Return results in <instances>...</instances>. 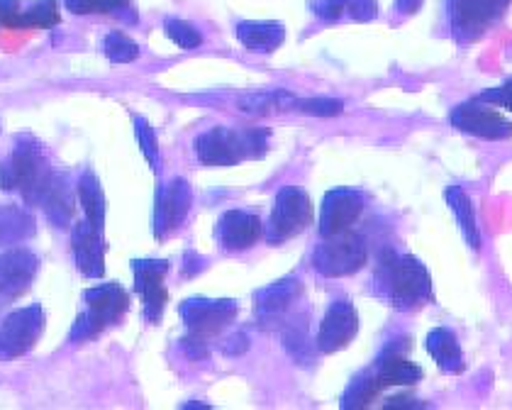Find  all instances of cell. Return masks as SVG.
<instances>
[{
	"instance_id": "obj_15",
	"label": "cell",
	"mask_w": 512,
	"mask_h": 410,
	"mask_svg": "<svg viewBox=\"0 0 512 410\" xmlns=\"http://www.w3.org/2000/svg\"><path fill=\"white\" fill-rule=\"evenodd\" d=\"M364 213V196L352 188H335L325 196L320 210V235L332 237L347 232Z\"/></svg>"
},
{
	"instance_id": "obj_33",
	"label": "cell",
	"mask_w": 512,
	"mask_h": 410,
	"mask_svg": "<svg viewBox=\"0 0 512 410\" xmlns=\"http://www.w3.org/2000/svg\"><path fill=\"white\" fill-rule=\"evenodd\" d=\"M135 135H137V142L139 147H142V154L147 157L149 166H152L154 171L159 169V144H157V135H154V130L149 127V123L144 118H135Z\"/></svg>"
},
{
	"instance_id": "obj_25",
	"label": "cell",
	"mask_w": 512,
	"mask_h": 410,
	"mask_svg": "<svg viewBox=\"0 0 512 410\" xmlns=\"http://www.w3.org/2000/svg\"><path fill=\"white\" fill-rule=\"evenodd\" d=\"M444 196H447V205L452 208L456 223L461 225V232H464L469 247L471 249L481 247V235H478L476 213H473V203H471V198L466 196L464 188L452 186V188H447V193H444Z\"/></svg>"
},
{
	"instance_id": "obj_21",
	"label": "cell",
	"mask_w": 512,
	"mask_h": 410,
	"mask_svg": "<svg viewBox=\"0 0 512 410\" xmlns=\"http://www.w3.org/2000/svg\"><path fill=\"white\" fill-rule=\"evenodd\" d=\"M425 347L434 362L442 367V371H447V374H461V371H464V367H466L464 354H461L459 340H456L452 330H447V328L432 330L430 335H427Z\"/></svg>"
},
{
	"instance_id": "obj_20",
	"label": "cell",
	"mask_w": 512,
	"mask_h": 410,
	"mask_svg": "<svg viewBox=\"0 0 512 410\" xmlns=\"http://www.w3.org/2000/svg\"><path fill=\"white\" fill-rule=\"evenodd\" d=\"M37 232L35 215L20 205H3L0 208V247L22 245Z\"/></svg>"
},
{
	"instance_id": "obj_28",
	"label": "cell",
	"mask_w": 512,
	"mask_h": 410,
	"mask_svg": "<svg viewBox=\"0 0 512 410\" xmlns=\"http://www.w3.org/2000/svg\"><path fill=\"white\" fill-rule=\"evenodd\" d=\"M283 347L288 349L293 359L298 364H310L313 362V349H310L308 340V323L305 320H283Z\"/></svg>"
},
{
	"instance_id": "obj_30",
	"label": "cell",
	"mask_w": 512,
	"mask_h": 410,
	"mask_svg": "<svg viewBox=\"0 0 512 410\" xmlns=\"http://www.w3.org/2000/svg\"><path fill=\"white\" fill-rule=\"evenodd\" d=\"M103 52L105 57L113 64H130L139 57V47L122 32H110L103 40Z\"/></svg>"
},
{
	"instance_id": "obj_11",
	"label": "cell",
	"mask_w": 512,
	"mask_h": 410,
	"mask_svg": "<svg viewBox=\"0 0 512 410\" xmlns=\"http://www.w3.org/2000/svg\"><path fill=\"white\" fill-rule=\"evenodd\" d=\"M132 271H135V291L144 303V318L149 323H159L166 301H169V293H166L164 286V276L169 274V262L166 259H135Z\"/></svg>"
},
{
	"instance_id": "obj_13",
	"label": "cell",
	"mask_w": 512,
	"mask_h": 410,
	"mask_svg": "<svg viewBox=\"0 0 512 410\" xmlns=\"http://www.w3.org/2000/svg\"><path fill=\"white\" fill-rule=\"evenodd\" d=\"M452 125L466 135L483 137V140H508L512 137L510 120L481 105V101L456 105L452 110Z\"/></svg>"
},
{
	"instance_id": "obj_39",
	"label": "cell",
	"mask_w": 512,
	"mask_h": 410,
	"mask_svg": "<svg viewBox=\"0 0 512 410\" xmlns=\"http://www.w3.org/2000/svg\"><path fill=\"white\" fill-rule=\"evenodd\" d=\"M183 349H186V354L191 359H203L205 354H208L205 340H200V337H196V335H188L186 340H183Z\"/></svg>"
},
{
	"instance_id": "obj_22",
	"label": "cell",
	"mask_w": 512,
	"mask_h": 410,
	"mask_svg": "<svg viewBox=\"0 0 512 410\" xmlns=\"http://www.w3.org/2000/svg\"><path fill=\"white\" fill-rule=\"evenodd\" d=\"M374 374L378 384H381V389H386V386H410L422 379V369L398 352L383 354V357L378 359Z\"/></svg>"
},
{
	"instance_id": "obj_43",
	"label": "cell",
	"mask_w": 512,
	"mask_h": 410,
	"mask_svg": "<svg viewBox=\"0 0 512 410\" xmlns=\"http://www.w3.org/2000/svg\"><path fill=\"white\" fill-rule=\"evenodd\" d=\"M181 408H186V410H191V408H210V406H205V403H183Z\"/></svg>"
},
{
	"instance_id": "obj_4",
	"label": "cell",
	"mask_w": 512,
	"mask_h": 410,
	"mask_svg": "<svg viewBox=\"0 0 512 410\" xmlns=\"http://www.w3.org/2000/svg\"><path fill=\"white\" fill-rule=\"evenodd\" d=\"M83 301H86V310L76 318L74 330H71V340L74 342H86L91 337H98L105 328L118 323L130 308V293L113 281V284L88 288L83 293Z\"/></svg>"
},
{
	"instance_id": "obj_42",
	"label": "cell",
	"mask_w": 512,
	"mask_h": 410,
	"mask_svg": "<svg viewBox=\"0 0 512 410\" xmlns=\"http://www.w3.org/2000/svg\"><path fill=\"white\" fill-rule=\"evenodd\" d=\"M386 408H422V403H417L415 398H405V396H400V398H388L386 401Z\"/></svg>"
},
{
	"instance_id": "obj_36",
	"label": "cell",
	"mask_w": 512,
	"mask_h": 410,
	"mask_svg": "<svg viewBox=\"0 0 512 410\" xmlns=\"http://www.w3.org/2000/svg\"><path fill=\"white\" fill-rule=\"evenodd\" d=\"M478 101L503 105V108L512 110V79L508 83H503V86L491 88V91H483L481 96H478Z\"/></svg>"
},
{
	"instance_id": "obj_26",
	"label": "cell",
	"mask_w": 512,
	"mask_h": 410,
	"mask_svg": "<svg viewBox=\"0 0 512 410\" xmlns=\"http://www.w3.org/2000/svg\"><path fill=\"white\" fill-rule=\"evenodd\" d=\"M5 27H37V30H49V27L59 25V10L57 0H37L30 10H20V13L10 15L3 20Z\"/></svg>"
},
{
	"instance_id": "obj_9",
	"label": "cell",
	"mask_w": 512,
	"mask_h": 410,
	"mask_svg": "<svg viewBox=\"0 0 512 410\" xmlns=\"http://www.w3.org/2000/svg\"><path fill=\"white\" fill-rule=\"evenodd\" d=\"M178 313H181L183 323H186L191 335L208 342L210 337H215L217 332H222L235 320L237 303L230 301V298H217V301H210V298H188V301L181 303Z\"/></svg>"
},
{
	"instance_id": "obj_16",
	"label": "cell",
	"mask_w": 512,
	"mask_h": 410,
	"mask_svg": "<svg viewBox=\"0 0 512 410\" xmlns=\"http://www.w3.org/2000/svg\"><path fill=\"white\" fill-rule=\"evenodd\" d=\"M359 332V315L349 301H335L322 318L317 332V349L325 354H335L354 340Z\"/></svg>"
},
{
	"instance_id": "obj_5",
	"label": "cell",
	"mask_w": 512,
	"mask_h": 410,
	"mask_svg": "<svg viewBox=\"0 0 512 410\" xmlns=\"http://www.w3.org/2000/svg\"><path fill=\"white\" fill-rule=\"evenodd\" d=\"M369 249H366L364 237L356 232H339V235L325 237L322 245H317L313 254V267L322 276H352L366 264Z\"/></svg>"
},
{
	"instance_id": "obj_18",
	"label": "cell",
	"mask_w": 512,
	"mask_h": 410,
	"mask_svg": "<svg viewBox=\"0 0 512 410\" xmlns=\"http://www.w3.org/2000/svg\"><path fill=\"white\" fill-rule=\"evenodd\" d=\"M71 245H74L76 267H79L81 274L88 276V279H100L105 274L103 232L96 230L88 220L86 223H76Z\"/></svg>"
},
{
	"instance_id": "obj_38",
	"label": "cell",
	"mask_w": 512,
	"mask_h": 410,
	"mask_svg": "<svg viewBox=\"0 0 512 410\" xmlns=\"http://www.w3.org/2000/svg\"><path fill=\"white\" fill-rule=\"evenodd\" d=\"M247 349H249V337L244 335V332H235V335H232L230 340H225V345H222V352H225L227 357H242Z\"/></svg>"
},
{
	"instance_id": "obj_34",
	"label": "cell",
	"mask_w": 512,
	"mask_h": 410,
	"mask_svg": "<svg viewBox=\"0 0 512 410\" xmlns=\"http://www.w3.org/2000/svg\"><path fill=\"white\" fill-rule=\"evenodd\" d=\"M296 110L305 115H315V118H335L344 110V103L335 101V98H305V101H296Z\"/></svg>"
},
{
	"instance_id": "obj_41",
	"label": "cell",
	"mask_w": 512,
	"mask_h": 410,
	"mask_svg": "<svg viewBox=\"0 0 512 410\" xmlns=\"http://www.w3.org/2000/svg\"><path fill=\"white\" fill-rule=\"evenodd\" d=\"M20 13V0H0V22Z\"/></svg>"
},
{
	"instance_id": "obj_12",
	"label": "cell",
	"mask_w": 512,
	"mask_h": 410,
	"mask_svg": "<svg viewBox=\"0 0 512 410\" xmlns=\"http://www.w3.org/2000/svg\"><path fill=\"white\" fill-rule=\"evenodd\" d=\"M300 293H303V286H300L296 276H288V279H281L276 281V284L256 291L254 313L261 328H281L283 320L288 318V310H291L293 303L298 301Z\"/></svg>"
},
{
	"instance_id": "obj_6",
	"label": "cell",
	"mask_w": 512,
	"mask_h": 410,
	"mask_svg": "<svg viewBox=\"0 0 512 410\" xmlns=\"http://www.w3.org/2000/svg\"><path fill=\"white\" fill-rule=\"evenodd\" d=\"M512 0H449L452 30L459 42H476L505 15Z\"/></svg>"
},
{
	"instance_id": "obj_27",
	"label": "cell",
	"mask_w": 512,
	"mask_h": 410,
	"mask_svg": "<svg viewBox=\"0 0 512 410\" xmlns=\"http://www.w3.org/2000/svg\"><path fill=\"white\" fill-rule=\"evenodd\" d=\"M298 98L288 91H266V93H252V96H244L239 101V110L249 115H269L276 110H291L296 108Z\"/></svg>"
},
{
	"instance_id": "obj_23",
	"label": "cell",
	"mask_w": 512,
	"mask_h": 410,
	"mask_svg": "<svg viewBox=\"0 0 512 410\" xmlns=\"http://www.w3.org/2000/svg\"><path fill=\"white\" fill-rule=\"evenodd\" d=\"M42 208L47 213V218L57 227H61V230L71 225V218H74V196H71V186L66 181V176L54 174L52 184H49L47 193L42 198Z\"/></svg>"
},
{
	"instance_id": "obj_40",
	"label": "cell",
	"mask_w": 512,
	"mask_h": 410,
	"mask_svg": "<svg viewBox=\"0 0 512 410\" xmlns=\"http://www.w3.org/2000/svg\"><path fill=\"white\" fill-rule=\"evenodd\" d=\"M422 3H425V0H395V10H398L400 15H413L422 8Z\"/></svg>"
},
{
	"instance_id": "obj_29",
	"label": "cell",
	"mask_w": 512,
	"mask_h": 410,
	"mask_svg": "<svg viewBox=\"0 0 512 410\" xmlns=\"http://www.w3.org/2000/svg\"><path fill=\"white\" fill-rule=\"evenodd\" d=\"M378 393H381V384L376 381V374L374 371H364V374L356 376L352 384H349V389L342 398V408L352 410L369 406Z\"/></svg>"
},
{
	"instance_id": "obj_14",
	"label": "cell",
	"mask_w": 512,
	"mask_h": 410,
	"mask_svg": "<svg viewBox=\"0 0 512 410\" xmlns=\"http://www.w3.org/2000/svg\"><path fill=\"white\" fill-rule=\"evenodd\" d=\"M191 205V186L183 179H174L171 184L161 186L157 191V205H154V235L164 240L169 232H174L188 218Z\"/></svg>"
},
{
	"instance_id": "obj_7",
	"label": "cell",
	"mask_w": 512,
	"mask_h": 410,
	"mask_svg": "<svg viewBox=\"0 0 512 410\" xmlns=\"http://www.w3.org/2000/svg\"><path fill=\"white\" fill-rule=\"evenodd\" d=\"M310 223H313V203L308 193L296 186H286L278 191L274 210L269 218V242H283L300 235Z\"/></svg>"
},
{
	"instance_id": "obj_32",
	"label": "cell",
	"mask_w": 512,
	"mask_h": 410,
	"mask_svg": "<svg viewBox=\"0 0 512 410\" xmlns=\"http://www.w3.org/2000/svg\"><path fill=\"white\" fill-rule=\"evenodd\" d=\"M164 27H166V35H169L181 49H196L203 44V35H200L191 22L169 18L164 22Z\"/></svg>"
},
{
	"instance_id": "obj_1",
	"label": "cell",
	"mask_w": 512,
	"mask_h": 410,
	"mask_svg": "<svg viewBox=\"0 0 512 410\" xmlns=\"http://www.w3.org/2000/svg\"><path fill=\"white\" fill-rule=\"evenodd\" d=\"M54 169L32 137H20L13 154L0 164V191H20L27 205H42Z\"/></svg>"
},
{
	"instance_id": "obj_2",
	"label": "cell",
	"mask_w": 512,
	"mask_h": 410,
	"mask_svg": "<svg viewBox=\"0 0 512 410\" xmlns=\"http://www.w3.org/2000/svg\"><path fill=\"white\" fill-rule=\"evenodd\" d=\"M376 281L381 284L388 301L400 310H413L432 301L430 271L410 254H395L393 249H386L381 254Z\"/></svg>"
},
{
	"instance_id": "obj_8",
	"label": "cell",
	"mask_w": 512,
	"mask_h": 410,
	"mask_svg": "<svg viewBox=\"0 0 512 410\" xmlns=\"http://www.w3.org/2000/svg\"><path fill=\"white\" fill-rule=\"evenodd\" d=\"M44 332L42 306H27L13 310L0 323V362H10L30 352Z\"/></svg>"
},
{
	"instance_id": "obj_37",
	"label": "cell",
	"mask_w": 512,
	"mask_h": 410,
	"mask_svg": "<svg viewBox=\"0 0 512 410\" xmlns=\"http://www.w3.org/2000/svg\"><path fill=\"white\" fill-rule=\"evenodd\" d=\"M315 15L322 20H339L344 15V0H315Z\"/></svg>"
},
{
	"instance_id": "obj_17",
	"label": "cell",
	"mask_w": 512,
	"mask_h": 410,
	"mask_svg": "<svg viewBox=\"0 0 512 410\" xmlns=\"http://www.w3.org/2000/svg\"><path fill=\"white\" fill-rule=\"evenodd\" d=\"M264 235V225L254 213L247 210H227L217 223V240L230 252H242V249L254 247Z\"/></svg>"
},
{
	"instance_id": "obj_3",
	"label": "cell",
	"mask_w": 512,
	"mask_h": 410,
	"mask_svg": "<svg viewBox=\"0 0 512 410\" xmlns=\"http://www.w3.org/2000/svg\"><path fill=\"white\" fill-rule=\"evenodd\" d=\"M269 149L266 130L213 127L196 140V154L205 166H235L244 159H261Z\"/></svg>"
},
{
	"instance_id": "obj_35",
	"label": "cell",
	"mask_w": 512,
	"mask_h": 410,
	"mask_svg": "<svg viewBox=\"0 0 512 410\" xmlns=\"http://www.w3.org/2000/svg\"><path fill=\"white\" fill-rule=\"evenodd\" d=\"M376 10V0H344V13L356 22L374 20Z\"/></svg>"
},
{
	"instance_id": "obj_10",
	"label": "cell",
	"mask_w": 512,
	"mask_h": 410,
	"mask_svg": "<svg viewBox=\"0 0 512 410\" xmlns=\"http://www.w3.org/2000/svg\"><path fill=\"white\" fill-rule=\"evenodd\" d=\"M37 271L40 259L30 249L15 247L0 254V313L32 286Z\"/></svg>"
},
{
	"instance_id": "obj_31",
	"label": "cell",
	"mask_w": 512,
	"mask_h": 410,
	"mask_svg": "<svg viewBox=\"0 0 512 410\" xmlns=\"http://www.w3.org/2000/svg\"><path fill=\"white\" fill-rule=\"evenodd\" d=\"M66 10L74 15H91V13H122L132 10V0H64Z\"/></svg>"
},
{
	"instance_id": "obj_19",
	"label": "cell",
	"mask_w": 512,
	"mask_h": 410,
	"mask_svg": "<svg viewBox=\"0 0 512 410\" xmlns=\"http://www.w3.org/2000/svg\"><path fill=\"white\" fill-rule=\"evenodd\" d=\"M237 40L256 54L274 52L286 40V27L281 22H239Z\"/></svg>"
},
{
	"instance_id": "obj_24",
	"label": "cell",
	"mask_w": 512,
	"mask_h": 410,
	"mask_svg": "<svg viewBox=\"0 0 512 410\" xmlns=\"http://www.w3.org/2000/svg\"><path fill=\"white\" fill-rule=\"evenodd\" d=\"M79 201L83 205V213H86V220L96 230L103 232L105 227V213H108V205H105V193L100 188L98 176L93 174L91 169H86L79 179Z\"/></svg>"
}]
</instances>
